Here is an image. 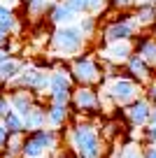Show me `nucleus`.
<instances>
[{"label": "nucleus", "mask_w": 156, "mask_h": 158, "mask_svg": "<svg viewBox=\"0 0 156 158\" xmlns=\"http://www.w3.org/2000/svg\"><path fill=\"white\" fill-rule=\"evenodd\" d=\"M154 70H156V63H154Z\"/></svg>", "instance_id": "40"}, {"label": "nucleus", "mask_w": 156, "mask_h": 158, "mask_svg": "<svg viewBox=\"0 0 156 158\" xmlns=\"http://www.w3.org/2000/svg\"><path fill=\"white\" fill-rule=\"evenodd\" d=\"M75 79L70 74L68 68L63 65H56L51 70V79H49V91H47V102L54 105H70V98H72L75 91Z\"/></svg>", "instance_id": "8"}, {"label": "nucleus", "mask_w": 156, "mask_h": 158, "mask_svg": "<svg viewBox=\"0 0 156 158\" xmlns=\"http://www.w3.org/2000/svg\"><path fill=\"white\" fill-rule=\"evenodd\" d=\"M49 79H51V70L49 68H42V65H26L19 77L12 79L7 86H10V89H26V91H30V93H35L40 98V95H47Z\"/></svg>", "instance_id": "6"}, {"label": "nucleus", "mask_w": 156, "mask_h": 158, "mask_svg": "<svg viewBox=\"0 0 156 158\" xmlns=\"http://www.w3.org/2000/svg\"><path fill=\"white\" fill-rule=\"evenodd\" d=\"M145 89H147V91H145V98L149 100L151 105H156V79L151 81L149 86H145Z\"/></svg>", "instance_id": "32"}, {"label": "nucleus", "mask_w": 156, "mask_h": 158, "mask_svg": "<svg viewBox=\"0 0 156 158\" xmlns=\"http://www.w3.org/2000/svg\"><path fill=\"white\" fill-rule=\"evenodd\" d=\"M79 16L82 14H102L110 7V0H65Z\"/></svg>", "instance_id": "19"}, {"label": "nucleus", "mask_w": 156, "mask_h": 158, "mask_svg": "<svg viewBox=\"0 0 156 158\" xmlns=\"http://www.w3.org/2000/svg\"><path fill=\"white\" fill-rule=\"evenodd\" d=\"M68 70H70V74H72L77 86H98V84L105 81L102 63L93 54H79L75 58H70Z\"/></svg>", "instance_id": "5"}, {"label": "nucleus", "mask_w": 156, "mask_h": 158, "mask_svg": "<svg viewBox=\"0 0 156 158\" xmlns=\"http://www.w3.org/2000/svg\"><path fill=\"white\" fill-rule=\"evenodd\" d=\"M0 33H7V35L21 33L19 16H16V12L12 10L10 5H5V2H0Z\"/></svg>", "instance_id": "18"}, {"label": "nucleus", "mask_w": 156, "mask_h": 158, "mask_svg": "<svg viewBox=\"0 0 156 158\" xmlns=\"http://www.w3.org/2000/svg\"><path fill=\"white\" fill-rule=\"evenodd\" d=\"M124 109V118H126V123L131 126V128H145L147 123H149V114H151V102L145 98V95H140L137 100H133L131 105H126Z\"/></svg>", "instance_id": "11"}, {"label": "nucleus", "mask_w": 156, "mask_h": 158, "mask_svg": "<svg viewBox=\"0 0 156 158\" xmlns=\"http://www.w3.org/2000/svg\"><path fill=\"white\" fill-rule=\"evenodd\" d=\"M124 68H126V74H131V77L135 79V81H140L142 86H149L151 81H154V77H156V70L137 54H133L131 58L126 60Z\"/></svg>", "instance_id": "12"}, {"label": "nucleus", "mask_w": 156, "mask_h": 158, "mask_svg": "<svg viewBox=\"0 0 156 158\" xmlns=\"http://www.w3.org/2000/svg\"><path fill=\"white\" fill-rule=\"evenodd\" d=\"M112 158H145V156H142V147L140 144L128 142V144H124V147H119Z\"/></svg>", "instance_id": "27"}, {"label": "nucleus", "mask_w": 156, "mask_h": 158, "mask_svg": "<svg viewBox=\"0 0 156 158\" xmlns=\"http://www.w3.org/2000/svg\"><path fill=\"white\" fill-rule=\"evenodd\" d=\"M24 142H26V130H21V133H10L2 158H21V151H24Z\"/></svg>", "instance_id": "22"}, {"label": "nucleus", "mask_w": 156, "mask_h": 158, "mask_svg": "<svg viewBox=\"0 0 156 158\" xmlns=\"http://www.w3.org/2000/svg\"><path fill=\"white\" fill-rule=\"evenodd\" d=\"M58 147H61V130H54L49 126H44V128L26 133L21 158H42V156H49V153L56 156Z\"/></svg>", "instance_id": "4"}, {"label": "nucleus", "mask_w": 156, "mask_h": 158, "mask_svg": "<svg viewBox=\"0 0 156 158\" xmlns=\"http://www.w3.org/2000/svg\"><path fill=\"white\" fill-rule=\"evenodd\" d=\"M70 107L75 114L82 116H96L102 112V100H100V91L96 86H75L72 98H70Z\"/></svg>", "instance_id": "9"}, {"label": "nucleus", "mask_w": 156, "mask_h": 158, "mask_svg": "<svg viewBox=\"0 0 156 158\" xmlns=\"http://www.w3.org/2000/svg\"><path fill=\"white\" fill-rule=\"evenodd\" d=\"M75 19H79V14L65 2V0H56L54 5H51V10L47 12V16H44V21H49V26H54V28L56 26L72 23Z\"/></svg>", "instance_id": "13"}, {"label": "nucleus", "mask_w": 156, "mask_h": 158, "mask_svg": "<svg viewBox=\"0 0 156 158\" xmlns=\"http://www.w3.org/2000/svg\"><path fill=\"white\" fill-rule=\"evenodd\" d=\"M72 118V107L70 105H54L47 102V126L54 130H61L63 126L70 123Z\"/></svg>", "instance_id": "14"}, {"label": "nucleus", "mask_w": 156, "mask_h": 158, "mask_svg": "<svg viewBox=\"0 0 156 158\" xmlns=\"http://www.w3.org/2000/svg\"><path fill=\"white\" fill-rule=\"evenodd\" d=\"M140 30L133 12H121L119 16H114L112 21L100 28V42L102 44H110V42H121V40H135V33Z\"/></svg>", "instance_id": "7"}, {"label": "nucleus", "mask_w": 156, "mask_h": 158, "mask_svg": "<svg viewBox=\"0 0 156 158\" xmlns=\"http://www.w3.org/2000/svg\"><path fill=\"white\" fill-rule=\"evenodd\" d=\"M12 35H7V33H0V49L2 51H10L12 49Z\"/></svg>", "instance_id": "33"}, {"label": "nucleus", "mask_w": 156, "mask_h": 158, "mask_svg": "<svg viewBox=\"0 0 156 158\" xmlns=\"http://www.w3.org/2000/svg\"><path fill=\"white\" fill-rule=\"evenodd\" d=\"M149 2H154V5H156V0H149Z\"/></svg>", "instance_id": "39"}, {"label": "nucleus", "mask_w": 156, "mask_h": 158, "mask_svg": "<svg viewBox=\"0 0 156 158\" xmlns=\"http://www.w3.org/2000/svg\"><path fill=\"white\" fill-rule=\"evenodd\" d=\"M151 37H156V23L151 26Z\"/></svg>", "instance_id": "37"}, {"label": "nucleus", "mask_w": 156, "mask_h": 158, "mask_svg": "<svg viewBox=\"0 0 156 158\" xmlns=\"http://www.w3.org/2000/svg\"><path fill=\"white\" fill-rule=\"evenodd\" d=\"M49 51L58 58H75V56L84 54L89 44V37L82 33L77 23H65V26H56L51 30V37H49Z\"/></svg>", "instance_id": "2"}, {"label": "nucleus", "mask_w": 156, "mask_h": 158, "mask_svg": "<svg viewBox=\"0 0 156 158\" xmlns=\"http://www.w3.org/2000/svg\"><path fill=\"white\" fill-rule=\"evenodd\" d=\"M142 156L145 158H156V144H142Z\"/></svg>", "instance_id": "34"}, {"label": "nucleus", "mask_w": 156, "mask_h": 158, "mask_svg": "<svg viewBox=\"0 0 156 158\" xmlns=\"http://www.w3.org/2000/svg\"><path fill=\"white\" fill-rule=\"evenodd\" d=\"M121 133H124V126L119 123V121H114V118L105 121V123H102V130H100V135H102V139H105V142H114Z\"/></svg>", "instance_id": "24"}, {"label": "nucleus", "mask_w": 156, "mask_h": 158, "mask_svg": "<svg viewBox=\"0 0 156 158\" xmlns=\"http://www.w3.org/2000/svg\"><path fill=\"white\" fill-rule=\"evenodd\" d=\"M12 109V102H10V93H5V91L0 89V121L5 118V114Z\"/></svg>", "instance_id": "29"}, {"label": "nucleus", "mask_w": 156, "mask_h": 158, "mask_svg": "<svg viewBox=\"0 0 156 158\" xmlns=\"http://www.w3.org/2000/svg\"><path fill=\"white\" fill-rule=\"evenodd\" d=\"M56 158H77V156L68 149V151H58V156H56Z\"/></svg>", "instance_id": "35"}, {"label": "nucleus", "mask_w": 156, "mask_h": 158, "mask_svg": "<svg viewBox=\"0 0 156 158\" xmlns=\"http://www.w3.org/2000/svg\"><path fill=\"white\" fill-rule=\"evenodd\" d=\"M145 91L140 81L131 77V74H114V77L105 79L100 89V100L110 102L112 107H126L133 100H137Z\"/></svg>", "instance_id": "3"}, {"label": "nucleus", "mask_w": 156, "mask_h": 158, "mask_svg": "<svg viewBox=\"0 0 156 158\" xmlns=\"http://www.w3.org/2000/svg\"><path fill=\"white\" fill-rule=\"evenodd\" d=\"M149 123H156V105H151V114H149Z\"/></svg>", "instance_id": "36"}, {"label": "nucleus", "mask_w": 156, "mask_h": 158, "mask_svg": "<svg viewBox=\"0 0 156 158\" xmlns=\"http://www.w3.org/2000/svg\"><path fill=\"white\" fill-rule=\"evenodd\" d=\"M110 7H114L119 12H126L131 7H135V0H110Z\"/></svg>", "instance_id": "30"}, {"label": "nucleus", "mask_w": 156, "mask_h": 158, "mask_svg": "<svg viewBox=\"0 0 156 158\" xmlns=\"http://www.w3.org/2000/svg\"><path fill=\"white\" fill-rule=\"evenodd\" d=\"M56 156H58V153H56ZM56 156H54V153H49V156H42V158H56Z\"/></svg>", "instance_id": "38"}, {"label": "nucleus", "mask_w": 156, "mask_h": 158, "mask_svg": "<svg viewBox=\"0 0 156 158\" xmlns=\"http://www.w3.org/2000/svg\"><path fill=\"white\" fill-rule=\"evenodd\" d=\"M10 102H12V109H14V112H19L21 116H26L28 109L37 102V95L26 91V89H10Z\"/></svg>", "instance_id": "16"}, {"label": "nucleus", "mask_w": 156, "mask_h": 158, "mask_svg": "<svg viewBox=\"0 0 156 158\" xmlns=\"http://www.w3.org/2000/svg\"><path fill=\"white\" fill-rule=\"evenodd\" d=\"M77 26L82 28V33L91 40L93 35L98 33V16H96V14H82V16H79V23H77Z\"/></svg>", "instance_id": "26"}, {"label": "nucleus", "mask_w": 156, "mask_h": 158, "mask_svg": "<svg viewBox=\"0 0 156 158\" xmlns=\"http://www.w3.org/2000/svg\"><path fill=\"white\" fill-rule=\"evenodd\" d=\"M137 137L142 144H156V123H147L145 128H140Z\"/></svg>", "instance_id": "28"}, {"label": "nucleus", "mask_w": 156, "mask_h": 158, "mask_svg": "<svg viewBox=\"0 0 156 158\" xmlns=\"http://www.w3.org/2000/svg\"><path fill=\"white\" fill-rule=\"evenodd\" d=\"M2 123H5V128L10 130V133H21V130H26L24 128V116H21L19 112H14V109H10V112L5 114Z\"/></svg>", "instance_id": "25"}, {"label": "nucleus", "mask_w": 156, "mask_h": 158, "mask_svg": "<svg viewBox=\"0 0 156 158\" xmlns=\"http://www.w3.org/2000/svg\"><path fill=\"white\" fill-rule=\"evenodd\" d=\"M56 0H24V7L26 12H28L30 19H44L47 16V12L51 10V5H54Z\"/></svg>", "instance_id": "23"}, {"label": "nucleus", "mask_w": 156, "mask_h": 158, "mask_svg": "<svg viewBox=\"0 0 156 158\" xmlns=\"http://www.w3.org/2000/svg\"><path fill=\"white\" fill-rule=\"evenodd\" d=\"M133 44H135V54L142 56V58L154 68V63H156V37H151V35H142V37L133 40Z\"/></svg>", "instance_id": "20"}, {"label": "nucleus", "mask_w": 156, "mask_h": 158, "mask_svg": "<svg viewBox=\"0 0 156 158\" xmlns=\"http://www.w3.org/2000/svg\"><path fill=\"white\" fill-rule=\"evenodd\" d=\"M135 54V44L133 40H121V42H110V44H102L98 58L100 60H107V63H114V65H126V60Z\"/></svg>", "instance_id": "10"}, {"label": "nucleus", "mask_w": 156, "mask_h": 158, "mask_svg": "<svg viewBox=\"0 0 156 158\" xmlns=\"http://www.w3.org/2000/svg\"><path fill=\"white\" fill-rule=\"evenodd\" d=\"M105 139L93 121L77 114V123L68 130V147L77 158H102L105 156Z\"/></svg>", "instance_id": "1"}, {"label": "nucleus", "mask_w": 156, "mask_h": 158, "mask_svg": "<svg viewBox=\"0 0 156 158\" xmlns=\"http://www.w3.org/2000/svg\"><path fill=\"white\" fill-rule=\"evenodd\" d=\"M26 68V63L14 54H7L5 58L0 60V84H10L12 79H16L21 74V70Z\"/></svg>", "instance_id": "15"}, {"label": "nucleus", "mask_w": 156, "mask_h": 158, "mask_svg": "<svg viewBox=\"0 0 156 158\" xmlns=\"http://www.w3.org/2000/svg\"><path fill=\"white\" fill-rule=\"evenodd\" d=\"M7 137H10V130L5 128V123L0 121V156L5 153V147H7Z\"/></svg>", "instance_id": "31"}, {"label": "nucleus", "mask_w": 156, "mask_h": 158, "mask_svg": "<svg viewBox=\"0 0 156 158\" xmlns=\"http://www.w3.org/2000/svg\"><path fill=\"white\" fill-rule=\"evenodd\" d=\"M44 126H47V105H42L37 100V102L28 109V114L24 116V128H26V133H30V130L44 128Z\"/></svg>", "instance_id": "17"}, {"label": "nucleus", "mask_w": 156, "mask_h": 158, "mask_svg": "<svg viewBox=\"0 0 156 158\" xmlns=\"http://www.w3.org/2000/svg\"><path fill=\"white\" fill-rule=\"evenodd\" d=\"M133 16H135V21H137L140 28H151V26L156 23V5H154V2H142V5H135Z\"/></svg>", "instance_id": "21"}]
</instances>
